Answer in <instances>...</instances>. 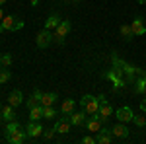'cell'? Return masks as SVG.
<instances>
[{"instance_id": "6da1fadb", "label": "cell", "mask_w": 146, "mask_h": 144, "mask_svg": "<svg viewBox=\"0 0 146 144\" xmlns=\"http://www.w3.org/2000/svg\"><path fill=\"white\" fill-rule=\"evenodd\" d=\"M80 105H82V109L86 111V115H98L100 113V100L90 96V94H86L80 100Z\"/></svg>"}, {"instance_id": "7a4b0ae2", "label": "cell", "mask_w": 146, "mask_h": 144, "mask_svg": "<svg viewBox=\"0 0 146 144\" xmlns=\"http://www.w3.org/2000/svg\"><path fill=\"white\" fill-rule=\"evenodd\" d=\"M0 23H2L4 31H18V29H23V25H25V22L16 16H6V18H2Z\"/></svg>"}, {"instance_id": "3957f363", "label": "cell", "mask_w": 146, "mask_h": 144, "mask_svg": "<svg viewBox=\"0 0 146 144\" xmlns=\"http://www.w3.org/2000/svg\"><path fill=\"white\" fill-rule=\"evenodd\" d=\"M70 27H72V25H70V22H68V20H60L58 27L55 29V35H53L56 43H62V41H64V37L70 33Z\"/></svg>"}, {"instance_id": "277c9868", "label": "cell", "mask_w": 146, "mask_h": 144, "mask_svg": "<svg viewBox=\"0 0 146 144\" xmlns=\"http://www.w3.org/2000/svg\"><path fill=\"white\" fill-rule=\"evenodd\" d=\"M98 100H100V119H101V121H107V119H109V117L113 115L111 103L105 100V96H100Z\"/></svg>"}, {"instance_id": "5b68a950", "label": "cell", "mask_w": 146, "mask_h": 144, "mask_svg": "<svg viewBox=\"0 0 146 144\" xmlns=\"http://www.w3.org/2000/svg\"><path fill=\"white\" fill-rule=\"evenodd\" d=\"M51 41H53V31H49V29L39 31V33H37V37H35V43H37V47H39V49L49 47V43H51Z\"/></svg>"}, {"instance_id": "8992f818", "label": "cell", "mask_w": 146, "mask_h": 144, "mask_svg": "<svg viewBox=\"0 0 146 144\" xmlns=\"http://www.w3.org/2000/svg\"><path fill=\"white\" fill-rule=\"evenodd\" d=\"M43 131H45V129H43V125H41L39 121H29V125L25 127V133H27L29 138H37V136H41Z\"/></svg>"}, {"instance_id": "52a82bcc", "label": "cell", "mask_w": 146, "mask_h": 144, "mask_svg": "<svg viewBox=\"0 0 146 144\" xmlns=\"http://www.w3.org/2000/svg\"><path fill=\"white\" fill-rule=\"evenodd\" d=\"M84 127L90 131V133H100V129H101V121H100V113L98 115H90L88 119H86V123H84Z\"/></svg>"}, {"instance_id": "ba28073f", "label": "cell", "mask_w": 146, "mask_h": 144, "mask_svg": "<svg viewBox=\"0 0 146 144\" xmlns=\"http://www.w3.org/2000/svg\"><path fill=\"white\" fill-rule=\"evenodd\" d=\"M115 138H113L111 134V129H105V127H101L98 136H96V144H111Z\"/></svg>"}, {"instance_id": "9c48e42d", "label": "cell", "mask_w": 146, "mask_h": 144, "mask_svg": "<svg viewBox=\"0 0 146 144\" xmlns=\"http://www.w3.org/2000/svg\"><path fill=\"white\" fill-rule=\"evenodd\" d=\"M115 117H117L121 123H131V121H133V117H135V113H133L131 107L125 105V107H119V109L115 111Z\"/></svg>"}, {"instance_id": "30bf717a", "label": "cell", "mask_w": 146, "mask_h": 144, "mask_svg": "<svg viewBox=\"0 0 146 144\" xmlns=\"http://www.w3.org/2000/svg\"><path fill=\"white\" fill-rule=\"evenodd\" d=\"M70 127H72V123H70V119H68V115H64V117H58L55 123V131L60 134H66L68 131H70Z\"/></svg>"}, {"instance_id": "8fae6325", "label": "cell", "mask_w": 146, "mask_h": 144, "mask_svg": "<svg viewBox=\"0 0 146 144\" xmlns=\"http://www.w3.org/2000/svg\"><path fill=\"white\" fill-rule=\"evenodd\" d=\"M111 134H113L115 140H125L129 136V129L125 127V123H119V125L111 127Z\"/></svg>"}, {"instance_id": "7c38bea8", "label": "cell", "mask_w": 146, "mask_h": 144, "mask_svg": "<svg viewBox=\"0 0 146 144\" xmlns=\"http://www.w3.org/2000/svg\"><path fill=\"white\" fill-rule=\"evenodd\" d=\"M25 138H29V136L22 129L16 131V133H12V134H6V142H10V144H22V142H25Z\"/></svg>"}, {"instance_id": "4fadbf2b", "label": "cell", "mask_w": 146, "mask_h": 144, "mask_svg": "<svg viewBox=\"0 0 146 144\" xmlns=\"http://www.w3.org/2000/svg\"><path fill=\"white\" fill-rule=\"evenodd\" d=\"M84 113H86V111H78V113H74V111H72V113L68 115V119H70V123H72L74 127H82V125L86 123V119H88Z\"/></svg>"}, {"instance_id": "5bb4252c", "label": "cell", "mask_w": 146, "mask_h": 144, "mask_svg": "<svg viewBox=\"0 0 146 144\" xmlns=\"http://www.w3.org/2000/svg\"><path fill=\"white\" fill-rule=\"evenodd\" d=\"M131 27H133V33H135V35H144V33H146V25H144V20H142L140 16L133 20V23H131Z\"/></svg>"}, {"instance_id": "9a60e30c", "label": "cell", "mask_w": 146, "mask_h": 144, "mask_svg": "<svg viewBox=\"0 0 146 144\" xmlns=\"http://www.w3.org/2000/svg\"><path fill=\"white\" fill-rule=\"evenodd\" d=\"M41 98H43V92L41 90H33V94H31V98L25 101V105L31 109V107H37V105H41Z\"/></svg>"}, {"instance_id": "2e32d148", "label": "cell", "mask_w": 146, "mask_h": 144, "mask_svg": "<svg viewBox=\"0 0 146 144\" xmlns=\"http://www.w3.org/2000/svg\"><path fill=\"white\" fill-rule=\"evenodd\" d=\"M22 100H23L22 90H14L10 96H8V103H10V105H14V107H18V105L22 103Z\"/></svg>"}, {"instance_id": "e0dca14e", "label": "cell", "mask_w": 146, "mask_h": 144, "mask_svg": "<svg viewBox=\"0 0 146 144\" xmlns=\"http://www.w3.org/2000/svg\"><path fill=\"white\" fill-rule=\"evenodd\" d=\"M2 119L6 123H10V121H16V111H14V105H6V107H2Z\"/></svg>"}, {"instance_id": "ac0fdd59", "label": "cell", "mask_w": 146, "mask_h": 144, "mask_svg": "<svg viewBox=\"0 0 146 144\" xmlns=\"http://www.w3.org/2000/svg\"><path fill=\"white\" fill-rule=\"evenodd\" d=\"M58 23H60V18H58V14H53V16H49V18H47L45 29L53 31V29H56V27H58Z\"/></svg>"}, {"instance_id": "d6986e66", "label": "cell", "mask_w": 146, "mask_h": 144, "mask_svg": "<svg viewBox=\"0 0 146 144\" xmlns=\"http://www.w3.org/2000/svg\"><path fill=\"white\" fill-rule=\"evenodd\" d=\"M56 101V94L55 92H49V94H43V98H41V105L43 107H49V105H53Z\"/></svg>"}, {"instance_id": "ffe728a7", "label": "cell", "mask_w": 146, "mask_h": 144, "mask_svg": "<svg viewBox=\"0 0 146 144\" xmlns=\"http://www.w3.org/2000/svg\"><path fill=\"white\" fill-rule=\"evenodd\" d=\"M43 117V105H37L29 109V121H39Z\"/></svg>"}, {"instance_id": "44dd1931", "label": "cell", "mask_w": 146, "mask_h": 144, "mask_svg": "<svg viewBox=\"0 0 146 144\" xmlns=\"http://www.w3.org/2000/svg\"><path fill=\"white\" fill-rule=\"evenodd\" d=\"M74 107H76V101H74V100H64L60 111H62V115H70V113L74 111Z\"/></svg>"}, {"instance_id": "7402d4cb", "label": "cell", "mask_w": 146, "mask_h": 144, "mask_svg": "<svg viewBox=\"0 0 146 144\" xmlns=\"http://www.w3.org/2000/svg\"><path fill=\"white\" fill-rule=\"evenodd\" d=\"M135 92L136 94H144L146 92V76H140L135 82Z\"/></svg>"}, {"instance_id": "603a6c76", "label": "cell", "mask_w": 146, "mask_h": 144, "mask_svg": "<svg viewBox=\"0 0 146 144\" xmlns=\"http://www.w3.org/2000/svg\"><path fill=\"white\" fill-rule=\"evenodd\" d=\"M121 35H123V39L125 41H131V39H133V27H131V25H121Z\"/></svg>"}, {"instance_id": "cb8c5ba5", "label": "cell", "mask_w": 146, "mask_h": 144, "mask_svg": "<svg viewBox=\"0 0 146 144\" xmlns=\"http://www.w3.org/2000/svg\"><path fill=\"white\" fill-rule=\"evenodd\" d=\"M20 129H22V125L18 121H10L6 125V134H12V133H16V131H20Z\"/></svg>"}, {"instance_id": "d4e9b609", "label": "cell", "mask_w": 146, "mask_h": 144, "mask_svg": "<svg viewBox=\"0 0 146 144\" xmlns=\"http://www.w3.org/2000/svg\"><path fill=\"white\" fill-rule=\"evenodd\" d=\"M43 117H45V119H55V117H56V111L53 109V105L43 107Z\"/></svg>"}, {"instance_id": "484cf974", "label": "cell", "mask_w": 146, "mask_h": 144, "mask_svg": "<svg viewBox=\"0 0 146 144\" xmlns=\"http://www.w3.org/2000/svg\"><path fill=\"white\" fill-rule=\"evenodd\" d=\"M0 64H2L4 68H8L12 64V55H10V53H6V55L0 56Z\"/></svg>"}, {"instance_id": "4316f807", "label": "cell", "mask_w": 146, "mask_h": 144, "mask_svg": "<svg viewBox=\"0 0 146 144\" xmlns=\"http://www.w3.org/2000/svg\"><path fill=\"white\" fill-rule=\"evenodd\" d=\"M12 78L10 70H6V68H0V84H4V82H8Z\"/></svg>"}, {"instance_id": "83f0119b", "label": "cell", "mask_w": 146, "mask_h": 144, "mask_svg": "<svg viewBox=\"0 0 146 144\" xmlns=\"http://www.w3.org/2000/svg\"><path fill=\"white\" fill-rule=\"evenodd\" d=\"M133 123H135L136 127H144L146 125V117L144 115H135V117H133Z\"/></svg>"}, {"instance_id": "f1b7e54d", "label": "cell", "mask_w": 146, "mask_h": 144, "mask_svg": "<svg viewBox=\"0 0 146 144\" xmlns=\"http://www.w3.org/2000/svg\"><path fill=\"white\" fill-rule=\"evenodd\" d=\"M55 127H53V129H45V131H43V136H45L47 140H51V138H53V136H55Z\"/></svg>"}, {"instance_id": "f546056e", "label": "cell", "mask_w": 146, "mask_h": 144, "mask_svg": "<svg viewBox=\"0 0 146 144\" xmlns=\"http://www.w3.org/2000/svg\"><path fill=\"white\" fill-rule=\"evenodd\" d=\"M82 144H96V136H84Z\"/></svg>"}, {"instance_id": "4dcf8cb0", "label": "cell", "mask_w": 146, "mask_h": 144, "mask_svg": "<svg viewBox=\"0 0 146 144\" xmlns=\"http://www.w3.org/2000/svg\"><path fill=\"white\" fill-rule=\"evenodd\" d=\"M140 111H142V113H146V100L140 101Z\"/></svg>"}, {"instance_id": "1f68e13d", "label": "cell", "mask_w": 146, "mask_h": 144, "mask_svg": "<svg viewBox=\"0 0 146 144\" xmlns=\"http://www.w3.org/2000/svg\"><path fill=\"white\" fill-rule=\"evenodd\" d=\"M31 6H39V0H31Z\"/></svg>"}, {"instance_id": "d6a6232c", "label": "cell", "mask_w": 146, "mask_h": 144, "mask_svg": "<svg viewBox=\"0 0 146 144\" xmlns=\"http://www.w3.org/2000/svg\"><path fill=\"white\" fill-rule=\"evenodd\" d=\"M2 18H4V12H2V8H0V20H2Z\"/></svg>"}, {"instance_id": "836d02e7", "label": "cell", "mask_w": 146, "mask_h": 144, "mask_svg": "<svg viewBox=\"0 0 146 144\" xmlns=\"http://www.w3.org/2000/svg\"><path fill=\"white\" fill-rule=\"evenodd\" d=\"M2 31H4V27H2V23H0V33H2Z\"/></svg>"}, {"instance_id": "e575fe53", "label": "cell", "mask_w": 146, "mask_h": 144, "mask_svg": "<svg viewBox=\"0 0 146 144\" xmlns=\"http://www.w3.org/2000/svg\"><path fill=\"white\" fill-rule=\"evenodd\" d=\"M2 4H6V0H0V6H2Z\"/></svg>"}, {"instance_id": "d590c367", "label": "cell", "mask_w": 146, "mask_h": 144, "mask_svg": "<svg viewBox=\"0 0 146 144\" xmlns=\"http://www.w3.org/2000/svg\"><path fill=\"white\" fill-rule=\"evenodd\" d=\"M138 2H140V4H146V0H138Z\"/></svg>"}, {"instance_id": "8d00e7d4", "label": "cell", "mask_w": 146, "mask_h": 144, "mask_svg": "<svg viewBox=\"0 0 146 144\" xmlns=\"http://www.w3.org/2000/svg\"><path fill=\"white\" fill-rule=\"evenodd\" d=\"M0 109H2V107H0Z\"/></svg>"}]
</instances>
